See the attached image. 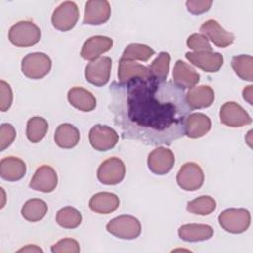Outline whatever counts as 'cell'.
<instances>
[{
  "label": "cell",
  "mask_w": 253,
  "mask_h": 253,
  "mask_svg": "<svg viewBox=\"0 0 253 253\" xmlns=\"http://www.w3.org/2000/svg\"><path fill=\"white\" fill-rule=\"evenodd\" d=\"M211 127V122L205 114L193 113L189 114L185 119V134L190 138H199L206 135Z\"/></svg>",
  "instance_id": "19"
},
{
  "label": "cell",
  "mask_w": 253,
  "mask_h": 253,
  "mask_svg": "<svg viewBox=\"0 0 253 253\" xmlns=\"http://www.w3.org/2000/svg\"><path fill=\"white\" fill-rule=\"evenodd\" d=\"M152 74L148 67L131 60L120 59L118 68L119 83H126L133 78H150Z\"/></svg>",
  "instance_id": "21"
},
{
  "label": "cell",
  "mask_w": 253,
  "mask_h": 253,
  "mask_svg": "<svg viewBox=\"0 0 253 253\" xmlns=\"http://www.w3.org/2000/svg\"><path fill=\"white\" fill-rule=\"evenodd\" d=\"M79 19V10L75 2H62L52 13V26L59 31H69L77 23Z\"/></svg>",
  "instance_id": "6"
},
{
  "label": "cell",
  "mask_w": 253,
  "mask_h": 253,
  "mask_svg": "<svg viewBox=\"0 0 253 253\" xmlns=\"http://www.w3.org/2000/svg\"><path fill=\"white\" fill-rule=\"evenodd\" d=\"M22 72L31 79H41L51 69V59L42 52H32L22 59Z\"/></svg>",
  "instance_id": "5"
},
{
  "label": "cell",
  "mask_w": 253,
  "mask_h": 253,
  "mask_svg": "<svg viewBox=\"0 0 253 253\" xmlns=\"http://www.w3.org/2000/svg\"><path fill=\"white\" fill-rule=\"evenodd\" d=\"M112 68V59L108 56H102L92 60L85 68L86 80L97 87L106 85L110 79Z\"/></svg>",
  "instance_id": "9"
},
{
  "label": "cell",
  "mask_w": 253,
  "mask_h": 253,
  "mask_svg": "<svg viewBox=\"0 0 253 253\" xmlns=\"http://www.w3.org/2000/svg\"><path fill=\"white\" fill-rule=\"evenodd\" d=\"M80 251L79 243L73 238H63L51 246L53 253H78Z\"/></svg>",
  "instance_id": "35"
},
{
  "label": "cell",
  "mask_w": 253,
  "mask_h": 253,
  "mask_svg": "<svg viewBox=\"0 0 253 253\" xmlns=\"http://www.w3.org/2000/svg\"><path fill=\"white\" fill-rule=\"evenodd\" d=\"M179 237L188 242L205 241L212 237L213 228L208 224L189 223L184 224L178 229Z\"/></svg>",
  "instance_id": "24"
},
{
  "label": "cell",
  "mask_w": 253,
  "mask_h": 253,
  "mask_svg": "<svg viewBox=\"0 0 253 253\" xmlns=\"http://www.w3.org/2000/svg\"><path fill=\"white\" fill-rule=\"evenodd\" d=\"M216 208L215 200L211 196H200L187 204V211L193 214L208 215L214 211Z\"/></svg>",
  "instance_id": "30"
},
{
  "label": "cell",
  "mask_w": 253,
  "mask_h": 253,
  "mask_svg": "<svg viewBox=\"0 0 253 253\" xmlns=\"http://www.w3.org/2000/svg\"><path fill=\"white\" fill-rule=\"evenodd\" d=\"M16 138V129L11 124H2L0 126V150L9 147Z\"/></svg>",
  "instance_id": "36"
},
{
  "label": "cell",
  "mask_w": 253,
  "mask_h": 253,
  "mask_svg": "<svg viewBox=\"0 0 253 253\" xmlns=\"http://www.w3.org/2000/svg\"><path fill=\"white\" fill-rule=\"evenodd\" d=\"M18 252H42V249L38 247L37 245H27L26 247H23L18 250Z\"/></svg>",
  "instance_id": "40"
},
{
  "label": "cell",
  "mask_w": 253,
  "mask_h": 253,
  "mask_svg": "<svg viewBox=\"0 0 253 253\" xmlns=\"http://www.w3.org/2000/svg\"><path fill=\"white\" fill-rule=\"evenodd\" d=\"M231 66L238 77L246 81L253 80V58L251 55L240 54L233 56Z\"/></svg>",
  "instance_id": "28"
},
{
  "label": "cell",
  "mask_w": 253,
  "mask_h": 253,
  "mask_svg": "<svg viewBox=\"0 0 253 253\" xmlns=\"http://www.w3.org/2000/svg\"><path fill=\"white\" fill-rule=\"evenodd\" d=\"M174 163V153L167 147L158 146L148 154V168L152 173L156 175H164L168 173L173 168Z\"/></svg>",
  "instance_id": "13"
},
{
  "label": "cell",
  "mask_w": 253,
  "mask_h": 253,
  "mask_svg": "<svg viewBox=\"0 0 253 253\" xmlns=\"http://www.w3.org/2000/svg\"><path fill=\"white\" fill-rule=\"evenodd\" d=\"M187 45L195 51H212V47L207 37L199 33L192 34L188 37Z\"/></svg>",
  "instance_id": "34"
},
{
  "label": "cell",
  "mask_w": 253,
  "mask_h": 253,
  "mask_svg": "<svg viewBox=\"0 0 253 253\" xmlns=\"http://www.w3.org/2000/svg\"><path fill=\"white\" fill-rule=\"evenodd\" d=\"M8 37L14 45L29 47L40 42L41 30L32 21H19L10 28Z\"/></svg>",
  "instance_id": "2"
},
{
  "label": "cell",
  "mask_w": 253,
  "mask_h": 253,
  "mask_svg": "<svg viewBox=\"0 0 253 253\" xmlns=\"http://www.w3.org/2000/svg\"><path fill=\"white\" fill-rule=\"evenodd\" d=\"M82 221V215L75 208L64 207L56 213V222L63 228H76Z\"/></svg>",
  "instance_id": "31"
},
{
  "label": "cell",
  "mask_w": 253,
  "mask_h": 253,
  "mask_svg": "<svg viewBox=\"0 0 253 253\" xmlns=\"http://www.w3.org/2000/svg\"><path fill=\"white\" fill-rule=\"evenodd\" d=\"M174 84L180 89H190L200 81V74L188 63L179 59L173 68Z\"/></svg>",
  "instance_id": "18"
},
{
  "label": "cell",
  "mask_w": 253,
  "mask_h": 253,
  "mask_svg": "<svg viewBox=\"0 0 253 253\" xmlns=\"http://www.w3.org/2000/svg\"><path fill=\"white\" fill-rule=\"evenodd\" d=\"M201 33L207 37L214 45L220 48L231 45L234 42V35L223 29L220 24L213 19L208 20L200 27Z\"/></svg>",
  "instance_id": "12"
},
{
  "label": "cell",
  "mask_w": 253,
  "mask_h": 253,
  "mask_svg": "<svg viewBox=\"0 0 253 253\" xmlns=\"http://www.w3.org/2000/svg\"><path fill=\"white\" fill-rule=\"evenodd\" d=\"M111 16V6L106 0H90L86 2L83 24L102 25Z\"/></svg>",
  "instance_id": "16"
},
{
  "label": "cell",
  "mask_w": 253,
  "mask_h": 253,
  "mask_svg": "<svg viewBox=\"0 0 253 253\" xmlns=\"http://www.w3.org/2000/svg\"><path fill=\"white\" fill-rule=\"evenodd\" d=\"M170 54L168 52L162 51L149 65V70L152 76L159 81H166L169 67H170Z\"/></svg>",
  "instance_id": "33"
},
{
  "label": "cell",
  "mask_w": 253,
  "mask_h": 253,
  "mask_svg": "<svg viewBox=\"0 0 253 253\" xmlns=\"http://www.w3.org/2000/svg\"><path fill=\"white\" fill-rule=\"evenodd\" d=\"M106 229L114 236L126 240L135 239L141 233V225L139 220L132 215L126 214L111 219L107 223Z\"/></svg>",
  "instance_id": "4"
},
{
  "label": "cell",
  "mask_w": 253,
  "mask_h": 253,
  "mask_svg": "<svg viewBox=\"0 0 253 253\" xmlns=\"http://www.w3.org/2000/svg\"><path fill=\"white\" fill-rule=\"evenodd\" d=\"M126 175L125 163L119 157H110L103 161L97 171L98 180L105 185H117Z\"/></svg>",
  "instance_id": "7"
},
{
  "label": "cell",
  "mask_w": 253,
  "mask_h": 253,
  "mask_svg": "<svg viewBox=\"0 0 253 253\" xmlns=\"http://www.w3.org/2000/svg\"><path fill=\"white\" fill-rule=\"evenodd\" d=\"M111 110L124 138L146 144H171L184 136L190 113L182 89L171 81L133 78L113 82Z\"/></svg>",
  "instance_id": "1"
},
{
  "label": "cell",
  "mask_w": 253,
  "mask_h": 253,
  "mask_svg": "<svg viewBox=\"0 0 253 253\" xmlns=\"http://www.w3.org/2000/svg\"><path fill=\"white\" fill-rule=\"evenodd\" d=\"M185 100L190 109H204L214 101V92L208 85L194 86L185 94Z\"/></svg>",
  "instance_id": "20"
},
{
  "label": "cell",
  "mask_w": 253,
  "mask_h": 253,
  "mask_svg": "<svg viewBox=\"0 0 253 253\" xmlns=\"http://www.w3.org/2000/svg\"><path fill=\"white\" fill-rule=\"evenodd\" d=\"M252 87H253L252 85H249V86H247V87L243 90V92H242L244 100L247 101L250 105L253 104V103H252Z\"/></svg>",
  "instance_id": "39"
},
{
  "label": "cell",
  "mask_w": 253,
  "mask_h": 253,
  "mask_svg": "<svg viewBox=\"0 0 253 253\" xmlns=\"http://www.w3.org/2000/svg\"><path fill=\"white\" fill-rule=\"evenodd\" d=\"M13 93L10 85L4 81H0V110L6 112L12 105Z\"/></svg>",
  "instance_id": "37"
},
{
  "label": "cell",
  "mask_w": 253,
  "mask_h": 253,
  "mask_svg": "<svg viewBox=\"0 0 253 253\" xmlns=\"http://www.w3.org/2000/svg\"><path fill=\"white\" fill-rule=\"evenodd\" d=\"M154 50L148 45L141 43H130L125 48L121 59L147 61L152 55H154Z\"/></svg>",
  "instance_id": "32"
},
{
  "label": "cell",
  "mask_w": 253,
  "mask_h": 253,
  "mask_svg": "<svg viewBox=\"0 0 253 253\" xmlns=\"http://www.w3.org/2000/svg\"><path fill=\"white\" fill-rule=\"evenodd\" d=\"M58 178L55 170L49 165L40 166L30 182V188L42 193H50L57 186Z\"/></svg>",
  "instance_id": "15"
},
{
  "label": "cell",
  "mask_w": 253,
  "mask_h": 253,
  "mask_svg": "<svg viewBox=\"0 0 253 253\" xmlns=\"http://www.w3.org/2000/svg\"><path fill=\"white\" fill-rule=\"evenodd\" d=\"M220 122L230 127H240L252 123L248 113L235 102L224 103L219 110Z\"/></svg>",
  "instance_id": "11"
},
{
  "label": "cell",
  "mask_w": 253,
  "mask_h": 253,
  "mask_svg": "<svg viewBox=\"0 0 253 253\" xmlns=\"http://www.w3.org/2000/svg\"><path fill=\"white\" fill-rule=\"evenodd\" d=\"M80 133L77 127L71 124H61L57 126L54 133V141L61 148H72L77 145Z\"/></svg>",
  "instance_id": "26"
},
{
  "label": "cell",
  "mask_w": 253,
  "mask_h": 253,
  "mask_svg": "<svg viewBox=\"0 0 253 253\" xmlns=\"http://www.w3.org/2000/svg\"><path fill=\"white\" fill-rule=\"evenodd\" d=\"M204 172L195 162L185 163L177 173V184L185 191H196L204 184Z\"/></svg>",
  "instance_id": "8"
},
{
  "label": "cell",
  "mask_w": 253,
  "mask_h": 253,
  "mask_svg": "<svg viewBox=\"0 0 253 253\" xmlns=\"http://www.w3.org/2000/svg\"><path fill=\"white\" fill-rule=\"evenodd\" d=\"M251 216L246 209L230 208L224 210L218 215L220 226L227 232L239 234L246 231L250 225Z\"/></svg>",
  "instance_id": "3"
},
{
  "label": "cell",
  "mask_w": 253,
  "mask_h": 253,
  "mask_svg": "<svg viewBox=\"0 0 253 253\" xmlns=\"http://www.w3.org/2000/svg\"><path fill=\"white\" fill-rule=\"evenodd\" d=\"M113 46V40L107 36H93L83 44L80 55L86 60H95L101 54L109 51Z\"/></svg>",
  "instance_id": "17"
},
{
  "label": "cell",
  "mask_w": 253,
  "mask_h": 253,
  "mask_svg": "<svg viewBox=\"0 0 253 253\" xmlns=\"http://www.w3.org/2000/svg\"><path fill=\"white\" fill-rule=\"evenodd\" d=\"M186 58L195 66L206 72H216L223 64V56L213 51L186 52Z\"/></svg>",
  "instance_id": "14"
},
{
  "label": "cell",
  "mask_w": 253,
  "mask_h": 253,
  "mask_svg": "<svg viewBox=\"0 0 253 253\" xmlns=\"http://www.w3.org/2000/svg\"><path fill=\"white\" fill-rule=\"evenodd\" d=\"M68 102L71 106L82 112H91L96 108V98L94 95L81 87H74L68 91Z\"/></svg>",
  "instance_id": "25"
},
{
  "label": "cell",
  "mask_w": 253,
  "mask_h": 253,
  "mask_svg": "<svg viewBox=\"0 0 253 253\" xmlns=\"http://www.w3.org/2000/svg\"><path fill=\"white\" fill-rule=\"evenodd\" d=\"M89 141L96 150L107 151L118 143L119 134L108 126L95 125L89 131Z\"/></svg>",
  "instance_id": "10"
},
{
  "label": "cell",
  "mask_w": 253,
  "mask_h": 253,
  "mask_svg": "<svg viewBox=\"0 0 253 253\" xmlns=\"http://www.w3.org/2000/svg\"><path fill=\"white\" fill-rule=\"evenodd\" d=\"M120 206L119 197L109 192H100L92 196L89 201L90 209L100 214H108L115 211Z\"/></svg>",
  "instance_id": "23"
},
{
  "label": "cell",
  "mask_w": 253,
  "mask_h": 253,
  "mask_svg": "<svg viewBox=\"0 0 253 253\" xmlns=\"http://www.w3.org/2000/svg\"><path fill=\"white\" fill-rule=\"evenodd\" d=\"M47 212V205L41 199H31L27 201L22 207V216L30 221L37 222L42 220Z\"/></svg>",
  "instance_id": "27"
},
{
  "label": "cell",
  "mask_w": 253,
  "mask_h": 253,
  "mask_svg": "<svg viewBox=\"0 0 253 253\" xmlns=\"http://www.w3.org/2000/svg\"><path fill=\"white\" fill-rule=\"evenodd\" d=\"M26 163L15 156L4 157L0 162V176L9 182L21 180L26 174Z\"/></svg>",
  "instance_id": "22"
},
{
  "label": "cell",
  "mask_w": 253,
  "mask_h": 253,
  "mask_svg": "<svg viewBox=\"0 0 253 253\" xmlns=\"http://www.w3.org/2000/svg\"><path fill=\"white\" fill-rule=\"evenodd\" d=\"M47 129L48 124L45 119L42 117H33L27 123V138L33 143L40 142L45 136Z\"/></svg>",
  "instance_id": "29"
},
{
  "label": "cell",
  "mask_w": 253,
  "mask_h": 253,
  "mask_svg": "<svg viewBox=\"0 0 253 253\" xmlns=\"http://www.w3.org/2000/svg\"><path fill=\"white\" fill-rule=\"evenodd\" d=\"M211 5L212 1L211 0H188L186 2L187 10L194 15H200L208 12Z\"/></svg>",
  "instance_id": "38"
}]
</instances>
